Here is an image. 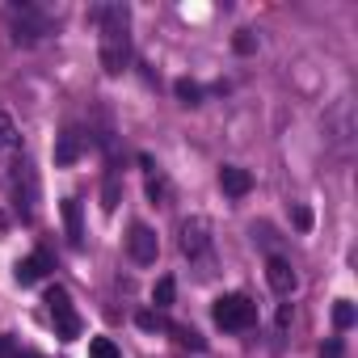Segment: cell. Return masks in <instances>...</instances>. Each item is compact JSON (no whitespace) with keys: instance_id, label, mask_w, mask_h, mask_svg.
Returning a JSON list of instances; mask_svg holds the SVG:
<instances>
[{"instance_id":"obj_5","label":"cell","mask_w":358,"mask_h":358,"mask_svg":"<svg viewBox=\"0 0 358 358\" xmlns=\"http://www.w3.org/2000/svg\"><path fill=\"white\" fill-rule=\"evenodd\" d=\"M266 282H270V291H278V295H291V291L299 287L291 262H282V257H270V262H266Z\"/></svg>"},{"instance_id":"obj_22","label":"cell","mask_w":358,"mask_h":358,"mask_svg":"<svg viewBox=\"0 0 358 358\" xmlns=\"http://www.w3.org/2000/svg\"><path fill=\"white\" fill-rule=\"evenodd\" d=\"M0 358H17V350H13V341L0 333Z\"/></svg>"},{"instance_id":"obj_9","label":"cell","mask_w":358,"mask_h":358,"mask_svg":"<svg viewBox=\"0 0 358 358\" xmlns=\"http://www.w3.org/2000/svg\"><path fill=\"white\" fill-rule=\"evenodd\" d=\"M59 211H64V228H68V241L80 249L85 245V224H80V203L76 199H64L59 203Z\"/></svg>"},{"instance_id":"obj_15","label":"cell","mask_w":358,"mask_h":358,"mask_svg":"<svg viewBox=\"0 0 358 358\" xmlns=\"http://www.w3.org/2000/svg\"><path fill=\"white\" fill-rule=\"evenodd\" d=\"M118 207V177H106L101 186V211H114Z\"/></svg>"},{"instance_id":"obj_2","label":"cell","mask_w":358,"mask_h":358,"mask_svg":"<svg viewBox=\"0 0 358 358\" xmlns=\"http://www.w3.org/2000/svg\"><path fill=\"white\" fill-rule=\"evenodd\" d=\"M211 316H215V324H220V329L241 333V329H253V320H257V303H253L249 295L232 291V295H220V299H215Z\"/></svg>"},{"instance_id":"obj_12","label":"cell","mask_w":358,"mask_h":358,"mask_svg":"<svg viewBox=\"0 0 358 358\" xmlns=\"http://www.w3.org/2000/svg\"><path fill=\"white\" fill-rule=\"evenodd\" d=\"M333 324H337V329H350V324H354V303H350V299H337V303H333Z\"/></svg>"},{"instance_id":"obj_13","label":"cell","mask_w":358,"mask_h":358,"mask_svg":"<svg viewBox=\"0 0 358 358\" xmlns=\"http://www.w3.org/2000/svg\"><path fill=\"white\" fill-rule=\"evenodd\" d=\"M169 333L182 341V345H190V350H203V337H199L194 329H186V324H169Z\"/></svg>"},{"instance_id":"obj_17","label":"cell","mask_w":358,"mask_h":358,"mask_svg":"<svg viewBox=\"0 0 358 358\" xmlns=\"http://www.w3.org/2000/svg\"><path fill=\"white\" fill-rule=\"evenodd\" d=\"M135 324H139V329H143V333H156V329H169V324H164V316H160V312H139V316H135Z\"/></svg>"},{"instance_id":"obj_16","label":"cell","mask_w":358,"mask_h":358,"mask_svg":"<svg viewBox=\"0 0 358 358\" xmlns=\"http://www.w3.org/2000/svg\"><path fill=\"white\" fill-rule=\"evenodd\" d=\"M182 249H186V253H199V249H203V224H194V228L186 224V236H182Z\"/></svg>"},{"instance_id":"obj_20","label":"cell","mask_w":358,"mask_h":358,"mask_svg":"<svg viewBox=\"0 0 358 358\" xmlns=\"http://www.w3.org/2000/svg\"><path fill=\"white\" fill-rule=\"evenodd\" d=\"M291 220H295V228H312V211H308V207H295Z\"/></svg>"},{"instance_id":"obj_3","label":"cell","mask_w":358,"mask_h":358,"mask_svg":"<svg viewBox=\"0 0 358 358\" xmlns=\"http://www.w3.org/2000/svg\"><path fill=\"white\" fill-rule=\"evenodd\" d=\"M47 308H51V316H55L59 337H64V341H76V337H80V316L72 312V295H68L64 287H51V291H47Z\"/></svg>"},{"instance_id":"obj_18","label":"cell","mask_w":358,"mask_h":358,"mask_svg":"<svg viewBox=\"0 0 358 358\" xmlns=\"http://www.w3.org/2000/svg\"><path fill=\"white\" fill-rule=\"evenodd\" d=\"M9 143H17V135H13V118H9V114H0V148H9Z\"/></svg>"},{"instance_id":"obj_23","label":"cell","mask_w":358,"mask_h":358,"mask_svg":"<svg viewBox=\"0 0 358 358\" xmlns=\"http://www.w3.org/2000/svg\"><path fill=\"white\" fill-rule=\"evenodd\" d=\"M148 194H152V199H160V194H164V182H156V177H152V182H148Z\"/></svg>"},{"instance_id":"obj_24","label":"cell","mask_w":358,"mask_h":358,"mask_svg":"<svg viewBox=\"0 0 358 358\" xmlns=\"http://www.w3.org/2000/svg\"><path fill=\"white\" fill-rule=\"evenodd\" d=\"M26 358H43V354H26Z\"/></svg>"},{"instance_id":"obj_8","label":"cell","mask_w":358,"mask_h":358,"mask_svg":"<svg viewBox=\"0 0 358 358\" xmlns=\"http://www.w3.org/2000/svg\"><path fill=\"white\" fill-rule=\"evenodd\" d=\"M47 270H51V257H47V253H30V257H22V262H17V270H13V274H17V282H22V287H34Z\"/></svg>"},{"instance_id":"obj_19","label":"cell","mask_w":358,"mask_h":358,"mask_svg":"<svg viewBox=\"0 0 358 358\" xmlns=\"http://www.w3.org/2000/svg\"><path fill=\"white\" fill-rule=\"evenodd\" d=\"M232 47H236L241 55H253V51H257V43H253V34H245V30L236 34V43H232Z\"/></svg>"},{"instance_id":"obj_10","label":"cell","mask_w":358,"mask_h":358,"mask_svg":"<svg viewBox=\"0 0 358 358\" xmlns=\"http://www.w3.org/2000/svg\"><path fill=\"white\" fill-rule=\"evenodd\" d=\"M173 295H177V282L164 274V278H156V287H152V303H156V312L160 308H169L173 303Z\"/></svg>"},{"instance_id":"obj_4","label":"cell","mask_w":358,"mask_h":358,"mask_svg":"<svg viewBox=\"0 0 358 358\" xmlns=\"http://www.w3.org/2000/svg\"><path fill=\"white\" fill-rule=\"evenodd\" d=\"M127 249H131V257H135L139 266H152L156 253H160V241H156V232H152L148 224H135L131 236H127Z\"/></svg>"},{"instance_id":"obj_1","label":"cell","mask_w":358,"mask_h":358,"mask_svg":"<svg viewBox=\"0 0 358 358\" xmlns=\"http://www.w3.org/2000/svg\"><path fill=\"white\" fill-rule=\"evenodd\" d=\"M101 22V68L106 76H118L131 59V43H127V9L122 5H106L97 9Z\"/></svg>"},{"instance_id":"obj_7","label":"cell","mask_w":358,"mask_h":358,"mask_svg":"<svg viewBox=\"0 0 358 358\" xmlns=\"http://www.w3.org/2000/svg\"><path fill=\"white\" fill-rule=\"evenodd\" d=\"M80 148H85V135H80V131H64V135L55 139V164H59V169L76 164V160H80Z\"/></svg>"},{"instance_id":"obj_11","label":"cell","mask_w":358,"mask_h":358,"mask_svg":"<svg viewBox=\"0 0 358 358\" xmlns=\"http://www.w3.org/2000/svg\"><path fill=\"white\" fill-rule=\"evenodd\" d=\"M173 89H177V97H182V106H199V101H203V89H199L194 80H177Z\"/></svg>"},{"instance_id":"obj_21","label":"cell","mask_w":358,"mask_h":358,"mask_svg":"<svg viewBox=\"0 0 358 358\" xmlns=\"http://www.w3.org/2000/svg\"><path fill=\"white\" fill-rule=\"evenodd\" d=\"M320 358H341V341L333 337V341H324V350H320Z\"/></svg>"},{"instance_id":"obj_6","label":"cell","mask_w":358,"mask_h":358,"mask_svg":"<svg viewBox=\"0 0 358 358\" xmlns=\"http://www.w3.org/2000/svg\"><path fill=\"white\" fill-rule=\"evenodd\" d=\"M220 186H224V194L245 199V194L253 190V173H249V169H236V164H224V169H220Z\"/></svg>"},{"instance_id":"obj_14","label":"cell","mask_w":358,"mask_h":358,"mask_svg":"<svg viewBox=\"0 0 358 358\" xmlns=\"http://www.w3.org/2000/svg\"><path fill=\"white\" fill-rule=\"evenodd\" d=\"M89 354H93V358H122V354H118V345H114L110 337H93Z\"/></svg>"}]
</instances>
